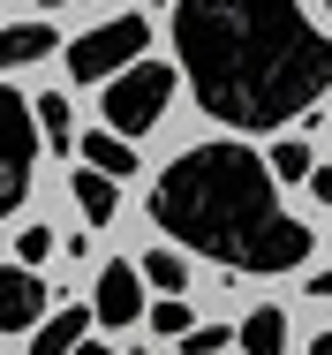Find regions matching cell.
Returning <instances> with one entry per match:
<instances>
[{
	"instance_id": "obj_1",
	"label": "cell",
	"mask_w": 332,
	"mask_h": 355,
	"mask_svg": "<svg viewBox=\"0 0 332 355\" xmlns=\"http://www.w3.org/2000/svg\"><path fill=\"white\" fill-rule=\"evenodd\" d=\"M174 53L197 106L227 129L302 121L332 91V38L287 0H182Z\"/></svg>"
},
{
	"instance_id": "obj_2",
	"label": "cell",
	"mask_w": 332,
	"mask_h": 355,
	"mask_svg": "<svg viewBox=\"0 0 332 355\" xmlns=\"http://www.w3.org/2000/svg\"><path fill=\"white\" fill-rule=\"evenodd\" d=\"M151 227L227 272H302L317 234L279 205V174L250 144L219 137L151 182Z\"/></svg>"
},
{
	"instance_id": "obj_3",
	"label": "cell",
	"mask_w": 332,
	"mask_h": 355,
	"mask_svg": "<svg viewBox=\"0 0 332 355\" xmlns=\"http://www.w3.org/2000/svg\"><path fill=\"white\" fill-rule=\"evenodd\" d=\"M143 46H151V23L143 15H114L98 31H83L68 46V76L76 83H121L129 69H143Z\"/></svg>"
},
{
	"instance_id": "obj_4",
	"label": "cell",
	"mask_w": 332,
	"mask_h": 355,
	"mask_svg": "<svg viewBox=\"0 0 332 355\" xmlns=\"http://www.w3.org/2000/svg\"><path fill=\"white\" fill-rule=\"evenodd\" d=\"M30 159H38V106L0 83V212H23V197H30Z\"/></svg>"
},
{
	"instance_id": "obj_5",
	"label": "cell",
	"mask_w": 332,
	"mask_h": 355,
	"mask_svg": "<svg viewBox=\"0 0 332 355\" xmlns=\"http://www.w3.org/2000/svg\"><path fill=\"white\" fill-rule=\"evenodd\" d=\"M166 98H174V69H166V61H143V69H129L121 83H106V129L136 144L166 114Z\"/></svg>"
},
{
	"instance_id": "obj_6",
	"label": "cell",
	"mask_w": 332,
	"mask_h": 355,
	"mask_svg": "<svg viewBox=\"0 0 332 355\" xmlns=\"http://www.w3.org/2000/svg\"><path fill=\"white\" fill-rule=\"evenodd\" d=\"M46 302H53V295H46L38 272H23V265H8V272H0V325H8V333H30V340H38Z\"/></svg>"
},
{
	"instance_id": "obj_7",
	"label": "cell",
	"mask_w": 332,
	"mask_h": 355,
	"mask_svg": "<svg viewBox=\"0 0 332 355\" xmlns=\"http://www.w3.org/2000/svg\"><path fill=\"white\" fill-rule=\"evenodd\" d=\"M91 310H98L106 325H136V318H151V302H143V265H106Z\"/></svg>"
},
{
	"instance_id": "obj_8",
	"label": "cell",
	"mask_w": 332,
	"mask_h": 355,
	"mask_svg": "<svg viewBox=\"0 0 332 355\" xmlns=\"http://www.w3.org/2000/svg\"><path fill=\"white\" fill-rule=\"evenodd\" d=\"M61 46V31L53 23H38V15H23V23H8L0 31V69H30V61H46Z\"/></svg>"
},
{
	"instance_id": "obj_9",
	"label": "cell",
	"mask_w": 332,
	"mask_h": 355,
	"mask_svg": "<svg viewBox=\"0 0 332 355\" xmlns=\"http://www.w3.org/2000/svg\"><path fill=\"white\" fill-rule=\"evenodd\" d=\"M91 318H98V310H83V302H61V310L38 325L30 355H83V333H91Z\"/></svg>"
},
{
	"instance_id": "obj_10",
	"label": "cell",
	"mask_w": 332,
	"mask_h": 355,
	"mask_svg": "<svg viewBox=\"0 0 332 355\" xmlns=\"http://www.w3.org/2000/svg\"><path fill=\"white\" fill-rule=\"evenodd\" d=\"M83 166L106 174V182H129V174H136V144L114 137V129H91V137H83Z\"/></svg>"
},
{
	"instance_id": "obj_11",
	"label": "cell",
	"mask_w": 332,
	"mask_h": 355,
	"mask_svg": "<svg viewBox=\"0 0 332 355\" xmlns=\"http://www.w3.org/2000/svg\"><path fill=\"white\" fill-rule=\"evenodd\" d=\"M242 348L250 355H279L287 348V310H279V302H257V310L242 318Z\"/></svg>"
},
{
	"instance_id": "obj_12",
	"label": "cell",
	"mask_w": 332,
	"mask_h": 355,
	"mask_svg": "<svg viewBox=\"0 0 332 355\" xmlns=\"http://www.w3.org/2000/svg\"><path fill=\"white\" fill-rule=\"evenodd\" d=\"M76 212L91 219V227H106V219L121 212V189H114L106 174H91V166H83V174H76Z\"/></svg>"
},
{
	"instance_id": "obj_13",
	"label": "cell",
	"mask_w": 332,
	"mask_h": 355,
	"mask_svg": "<svg viewBox=\"0 0 332 355\" xmlns=\"http://www.w3.org/2000/svg\"><path fill=\"white\" fill-rule=\"evenodd\" d=\"M143 287H159V302L182 295V287H189V257H182V250H151V257H143Z\"/></svg>"
},
{
	"instance_id": "obj_14",
	"label": "cell",
	"mask_w": 332,
	"mask_h": 355,
	"mask_svg": "<svg viewBox=\"0 0 332 355\" xmlns=\"http://www.w3.org/2000/svg\"><path fill=\"white\" fill-rule=\"evenodd\" d=\"M272 174H279V182H317V159H310V144H302V137H287L279 151H272Z\"/></svg>"
},
{
	"instance_id": "obj_15",
	"label": "cell",
	"mask_w": 332,
	"mask_h": 355,
	"mask_svg": "<svg viewBox=\"0 0 332 355\" xmlns=\"http://www.w3.org/2000/svg\"><path fill=\"white\" fill-rule=\"evenodd\" d=\"M30 106H38V129H46V144H53V151H68V137H76V129H68V121H76V114H68V98L53 91V98H30Z\"/></svg>"
},
{
	"instance_id": "obj_16",
	"label": "cell",
	"mask_w": 332,
	"mask_h": 355,
	"mask_svg": "<svg viewBox=\"0 0 332 355\" xmlns=\"http://www.w3.org/2000/svg\"><path fill=\"white\" fill-rule=\"evenodd\" d=\"M151 333H166V340H189V333H197V318H189V302H182V295H166V302H151Z\"/></svg>"
},
{
	"instance_id": "obj_17",
	"label": "cell",
	"mask_w": 332,
	"mask_h": 355,
	"mask_svg": "<svg viewBox=\"0 0 332 355\" xmlns=\"http://www.w3.org/2000/svg\"><path fill=\"white\" fill-rule=\"evenodd\" d=\"M46 257H53V227H23V234H15V265H23V272H38Z\"/></svg>"
},
{
	"instance_id": "obj_18",
	"label": "cell",
	"mask_w": 332,
	"mask_h": 355,
	"mask_svg": "<svg viewBox=\"0 0 332 355\" xmlns=\"http://www.w3.org/2000/svg\"><path fill=\"white\" fill-rule=\"evenodd\" d=\"M227 340H242V333H227V325H197V333L182 340V355H219Z\"/></svg>"
},
{
	"instance_id": "obj_19",
	"label": "cell",
	"mask_w": 332,
	"mask_h": 355,
	"mask_svg": "<svg viewBox=\"0 0 332 355\" xmlns=\"http://www.w3.org/2000/svg\"><path fill=\"white\" fill-rule=\"evenodd\" d=\"M310 197H317V205H332V166H317V182H310Z\"/></svg>"
},
{
	"instance_id": "obj_20",
	"label": "cell",
	"mask_w": 332,
	"mask_h": 355,
	"mask_svg": "<svg viewBox=\"0 0 332 355\" xmlns=\"http://www.w3.org/2000/svg\"><path fill=\"white\" fill-rule=\"evenodd\" d=\"M310 295H325V302H332V272H317V280H310Z\"/></svg>"
},
{
	"instance_id": "obj_21",
	"label": "cell",
	"mask_w": 332,
	"mask_h": 355,
	"mask_svg": "<svg viewBox=\"0 0 332 355\" xmlns=\"http://www.w3.org/2000/svg\"><path fill=\"white\" fill-rule=\"evenodd\" d=\"M83 355H121V348H106V340H83Z\"/></svg>"
},
{
	"instance_id": "obj_22",
	"label": "cell",
	"mask_w": 332,
	"mask_h": 355,
	"mask_svg": "<svg viewBox=\"0 0 332 355\" xmlns=\"http://www.w3.org/2000/svg\"><path fill=\"white\" fill-rule=\"evenodd\" d=\"M310 355H332V333H317V340H310Z\"/></svg>"
}]
</instances>
